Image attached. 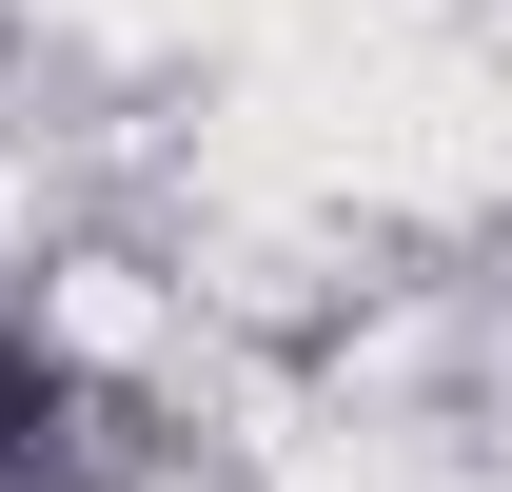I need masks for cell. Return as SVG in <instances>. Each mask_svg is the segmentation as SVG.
Returning <instances> with one entry per match:
<instances>
[{
	"label": "cell",
	"instance_id": "1",
	"mask_svg": "<svg viewBox=\"0 0 512 492\" xmlns=\"http://www.w3.org/2000/svg\"><path fill=\"white\" fill-rule=\"evenodd\" d=\"M0 473H20V492H40V473H99V394H79L20 315H0Z\"/></svg>",
	"mask_w": 512,
	"mask_h": 492
}]
</instances>
